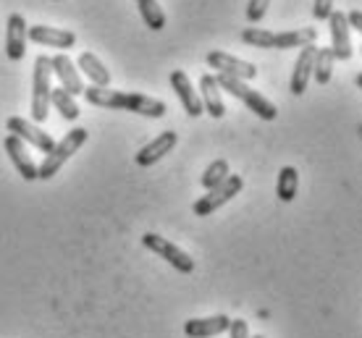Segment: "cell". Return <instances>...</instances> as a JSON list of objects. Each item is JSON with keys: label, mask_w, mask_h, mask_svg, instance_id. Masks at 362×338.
Listing matches in <instances>:
<instances>
[{"label": "cell", "mask_w": 362, "mask_h": 338, "mask_svg": "<svg viewBox=\"0 0 362 338\" xmlns=\"http://www.w3.org/2000/svg\"><path fill=\"white\" fill-rule=\"evenodd\" d=\"M84 97L90 105L108 110H129L136 116H147V119H163L165 102L147 97V95H129V92H116L108 87H84Z\"/></svg>", "instance_id": "cell-1"}, {"label": "cell", "mask_w": 362, "mask_h": 338, "mask_svg": "<svg viewBox=\"0 0 362 338\" xmlns=\"http://www.w3.org/2000/svg\"><path fill=\"white\" fill-rule=\"evenodd\" d=\"M213 76H216L218 90H226L231 97L242 100L247 108H250L255 116H257V119L276 121V116H279V108H276V105H273L268 97L257 95V92H255L247 82H242V79H234V76H223V73H213Z\"/></svg>", "instance_id": "cell-2"}, {"label": "cell", "mask_w": 362, "mask_h": 338, "mask_svg": "<svg viewBox=\"0 0 362 338\" xmlns=\"http://www.w3.org/2000/svg\"><path fill=\"white\" fill-rule=\"evenodd\" d=\"M87 137H90L87 128H71V131H66V137L45 155L42 165H37V179H42V181L53 179V176L64 168L66 160H69L82 145H87Z\"/></svg>", "instance_id": "cell-3"}, {"label": "cell", "mask_w": 362, "mask_h": 338, "mask_svg": "<svg viewBox=\"0 0 362 338\" xmlns=\"http://www.w3.org/2000/svg\"><path fill=\"white\" fill-rule=\"evenodd\" d=\"M53 66L47 55H37L35 61V82H32V119L35 123H45L47 113H50V92H53Z\"/></svg>", "instance_id": "cell-4"}, {"label": "cell", "mask_w": 362, "mask_h": 338, "mask_svg": "<svg viewBox=\"0 0 362 338\" xmlns=\"http://www.w3.org/2000/svg\"><path fill=\"white\" fill-rule=\"evenodd\" d=\"M242 186H245V179H242V176L228 174L223 181L218 183V186L208 189V194H205V197H199V200L194 202V215H199V218H205V215H213L218 207H223L226 202L234 200L236 194L242 192Z\"/></svg>", "instance_id": "cell-5"}, {"label": "cell", "mask_w": 362, "mask_h": 338, "mask_svg": "<svg viewBox=\"0 0 362 338\" xmlns=\"http://www.w3.org/2000/svg\"><path fill=\"white\" fill-rule=\"evenodd\" d=\"M142 244H145L150 252H155L158 257H163L165 262H171L179 273H192L194 270V260H192L181 247H176L173 241H168L165 236H158V234H145L142 236Z\"/></svg>", "instance_id": "cell-6"}, {"label": "cell", "mask_w": 362, "mask_h": 338, "mask_svg": "<svg viewBox=\"0 0 362 338\" xmlns=\"http://www.w3.org/2000/svg\"><path fill=\"white\" fill-rule=\"evenodd\" d=\"M208 66L216 68V73H223V76H234V79H242V82H250L257 76V66L247 64V61H239L234 55L221 53V50H213L208 53Z\"/></svg>", "instance_id": "cell-7"}, {"label": "cell", "mask_w": 362, "mask_h": 338, "mask_svg": "<svg viewBox=\"0 0 362 338\" xmlns=\"http://www.w3.org/2000/svg\"><path fill=\"white\" fill-rule=\"evenodd\" d=\"M6 128H8L13 137H18L21 142H29V145L37 147V150H40V152H45V155L55 147V142H53V137H50V134H45V131L37 126V123H29V121L18 119V116L8 119Z\"/></svg>", "instance_id": "cell-8"}, {"label": "cell", "mask_w": 362, "mask_h": 338, "mask_svg": "<svg viewBox=\"0 0 362 338\" xmlns=\"http://www.w3.org/2000/svg\"><path fill=\"white\" fill-rule=\"evenodd\" d=\"M326 21L328 29H331V53H334V61H349L352 58V40H349L346 16L341 11H331V16Z\"/></svg>", "instance_id": "cell-9"}, {"label": "cell", "mask_w": 362, "mask_h": 338, "mask_svg": "<svg viewBox=\"0 0 362 338\" xmlns=\"http://www.w3.org/2000/svg\"><path fill=\"white\" fill-rule=\"evenodd\" d=\"M27 40H32V42H37V45L58 47V50H71V47L76 45V35H74V32H69V29L45 27V24L29 27Z\"/></svg>", "instance_id": "cell-10"}, {"label": "cell", "mask_w": 362, "mask_h": 338, "mask_svg": "<svg viewBox=\"0 0 362 338\" xmlns=\"http://www.w3.org/2000/svg\"><path fill=\"white\" fill-rule=\"evenodd\" d=\"M27 21L21 13H11L6 27V55L8 61H21L27 53Z\"/></svg>", "instance_id": "cell-11"}, {"label": "cell", "mask_w": 362, "mask_h": 338, "mask_svg": "<svg viewBox=\"0 0 362 338\" xmlns=\"http://www.w3.org/2000/svg\"><path fill=\"white\" fill-rule=\"evenodd\" d=\"M50 66H53V73L58 76V82H61V90H66L71 97L84 95L82 76L76 73V66L69 61V55H64V53L53 55V58H50Z\"/></svg>", "instance_id": "cell-12"}, {"label": "cell", "mask_w": 362, "mask_h": 338, "mask_svg": "<svg viewBox=\"0 0 362 338\" xmlns=\"http://www.w3.org/2000/svg\"><path fill=\"white\" fill-rule=\"evenodd\" d=\"M3 147H6V152H8L11 163H13V168L18 171V176H21L24 181H35L37 165H35V160H32V155L27 152L24 142H21L18 137H13V134H8L6 142H3Z\"/></svg>", "instance_id": "cell-13"}, {"label": "cell", "mask_w": 362, "mask_h": 338, "mask_svg": "<svg viewBox=\"0 0 362 338\" xmlns=\"http://www.w3.org/2000/svg\"><path fill=\"white\" fill-rule=\"evenodd\" d=\"M176 131H163L160 137H155L150 145H145L139 152H136V165H142V168H150V165H155L158 160H163L168 152H171L173 147H176Z\"/></svg>", "instance_id": "cell-14"}, {"label": "cell", "mask_w": 362, "mask_h": 338, "mask_svg": "<svg viewBox=\"0 0 362 338\" xmlns=\"http://www.w3.org/2000/svg\"><path fill=\"white\" fill-rule=\"evenodd\" d=\"M197 95H199V102H202V113H208L210 119H223L226 116V105L221 100V90H218L213 73H205L199 79Z\"/></svg>", "instance_id": "cell-15"}, {"label": "cell", "mask_w": 362, "mask_h": 338, "mask_svg": "<svg viewBox=\"0 0 362 338\" xmlns=\"http://www.w3.org/2000/svg\"><path fill=\"white\" fill-rule=\"evenodd\" d=\"M315 53H317L315 45L302 47L297 64H294L289 90H291V95H297V97L299 95H305V90H308V82H310V76H313V64H315Z\"/></svg>", "instance_id": "cell-16"}, {"label": "cell", "mask_w": 362, "mask_h": 338, "mask_svg": "<svg viewBox=\"0 0 362 338\" xmlns=\"http://www.w3.org/2000/svg\"><path fill=\"white\" fill-rule=\"evenodd\" d=\"M171 87H173V92L179 95V100H181V105H184V110L189 113L192 119H197L199 113H202V102H199L197 90L192 87L189 76L181 71V68L171 71Z\"/></svg>", "instance_id": "cell-17"}, {"label": "cell", "mask_w": 362, "mask_h": 338, "mask_svg": "<svg viewBox=\"0 0 362 338\" xmlns=\"http://www.w3.org/2000/svg\"><path fill=\"white\" fill-rule=\"evenodd\" d=\"M231 320L226 315H213V318H197V320H187L184 322V333L189 338H210V336H221L226 333Z\"/></svg>", "instance_id": "cell-18"}, {"label": "cell", "mask_w": 362, "mask_h": 338, "mask_svg": "<svg viewBox=\"0 0 362 338\" xmlns=\"http://www.w3.org/2000/svg\"><path fill=\"white\" fill-rule=\"evenodd\" d=\"M317 29H291V32H273L271 50H291V47H308L315 42Z\"/></svg>", "instance_id": "cell-19"}, {"label": "cell", "mask_w": 362, "mask_h": 338, "mask_svg": "<svg viewBox=\"0 0 362 338\" xmlns=\"http://www.w3.org/2000/svg\"><path fill=\"white\" fill-rule=\"evenodd\" d=\"M79 68H82V73L92 82V87H108L110 84V71L103 66V61H100L98 55L82 53L79 55Z\"/></svg>", "instance_id": "cell-20"}, {"label": "cell", "mask_w": 362, "mask_h": 338, "mask_svg": "<svg viewBox=\"0 0 362 338\" xmlns=\"http://www.w3.org/2000/svg\"><path fill=\"white\" fill-rule=\"evenodd\" d=\"M297 189H299V174H297V168H291V165L281 168L279 183H276V194H279V200L281 202H291L294 197H297Z\"/></svg>", "instance_id": "cell-21"}, {"label": "cell", "mask_w": 362, "mask_h": 338, "mask_svg": "<svg viewBox=\"0 0 362 338\" xmlns=\"http://www.w3.org/2000/svg\"><path fill=\"white\" fill-rule=\"evenodd\" d=\"M134 3H136V8H139L142 21H145L153 32H160V29L165 27V13H163V8L158 6V0H134Z\"/></svg>", "instance_id": "cell-22"}, {"label": "cell", "mask_w": 362, "mask_h": 338, "mask_svg": "<svg viewBox=\"0 0 362 338\" xmlns=\"http://www.w3.org/2000/svg\"><path fill=\"white\" fill-rule=\"evenodd\" d=\"M334 53L331 47H320L315 53V64H313V76H315L317 84H328L331 76H334Z\"/></svg>", "instance_id": "cell-23"}, {"label": "cell", "mask_w": 362, "mask_h": 338, "mask_svg": "<svg viewBox=\"0 0 362 338\" xmlns=\"http://www.w3.org/2000/svg\"><path fill=\"white\" fill-rule=\"evenodd\" d=\"M50 102L55 105V110L61 113V119H64V121H76V119H79V105H76L71 95H69L66 90H61V87L50 92Z\"/></svg>", "instance_id": "cell-24"}, {"label": "cell", "mask_w": 362, "mask_h": 338, "mask_svg": "<svg viewBox=\"0 0 362 338\" xmlns=\"http://www.w3.org/2000/svg\"><path fill=\"white\" fill-rule=\"evenodd\" d=\"M242 42L250 47H263V50H271L273 47V32L260 27H247L242 32Z\"/></svg>", "instance_id": "cell-25"}, {"label": "cell", "mask_w": 362, "mask_h": 338, "mask_svg": "<svg viewBox=\"0 0 362 338\" xmlns=\"http://www.w3.org/2000/svg\"><path fill=\"white\" fill-rule=\"evenodd\" d=\"M226 176H228L226 160H223V157H221V160H213V163L205 168V174H202V186H205V189H213V186H218Z\"/></svg>", "instance_id": "cell-26"}, {"label": "cell", "mask_w": 362, "mask_h": 338, "mask_svg": "<svg viewBox=\"0 0 362 338\" xmlns=\"http://www.w3.org/2000/svg\"><path fill=\"white\" fill-rule=\"evenodd\" d=\"M268 6H271V0H250V3H247V21H250V24H257V21L265 16Z\"/></svg>", "instance_id": "cell-27"}, {"label": "cell", "mask_w": 362, "mask_h": 338, "mask_svg": "<svg viewBox=\"0 0 362 338\" xmlns=\"http://www.w3.org/2000/svg\"><path fill=\"white\" fill-rule=\"evenodd\" d=\"M331 11H334V0H315V6H313V16L317 21H326L331 16Z\"/></svg>", "instance_id": "cell-28"}, {"label": "cell", "mask_w": 362, "mask_h": 338, "mask_svg": "<svg viewBox=\"0 0 362 338\" xmlns=\"http://www.w3.org/2000/svg\"><path fill=\"white\" fill-rule=\"evenodd\" d=\"M228 333H231V338H252L250 336V325H247V320H231Z\"/></svg>", "instance_id": "cell-29"}, {"label": "cell", "mask_w": 362, "mask_h": 338, "mask_svg": "<svg viewBox=\"0 0 362 338\" xmlns=\"http://www.w3.org/2000/svg\"><path fill=\"white\" fill-rule=\"evenodd\" d=\"M344 16H346V27L354 29V32H362V13H360V8L349 11V13H344Z\"/></svg>", "instance_id": "cell-30"}, {"label": "cell", "mask_w": 362, "mask_h": 338, "mask_svg": "<svg viewBox=\"0 0 362 338\" xmlns=\"http://www.w3.org/2000/svg\"><path fill=\"white\" fill-rule=\"evenodd\" d=\"M255 338H263V336H255Z\"/></svg>", "instance_id": "cell-31"}]
</instances>
